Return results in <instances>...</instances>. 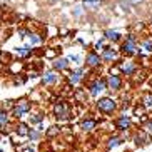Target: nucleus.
<instances>
[{"label":"nucleus","instance_id":"obj_21","mask_svg":"<svg viewBox=\"0 0 152 152\" xmlns=\"http://www.w3.org/2000/svg\"><path fill=\"white\" fill-rule=\"evenodd\" d=\"M105 39L110 40V42H119L122 39V35L115 30H105Z\"/></svg>","mask_w":152,"mask_h":152},{"label":"nucleus","instance_id":"obj_35","mask_svg":"<svg viewBox=\"0 0 152 152\" xmlns=\"http://www.w3.org/2000/svg\"><path fill=\"white\" fill-rule=\"evenodd\" d=\"M39 152H47V151H39Z\"/></svg>","mask_w":152,"mask_h":152},{"label":"nucleus","instance_id":"obj_9","mask_svg":"<svg viewBox=\"0 0 152 152\" xmlns=\"http://www.w3.org/2000/svg\"><path fill=\"white\" fill-rule=\"evenodd\" d=\"M125 139L127 137H124V135H110V137L107 139V142H105V149H107V151H114V149H117L119 145L124 144Z\"/></svg>","mask_w":152,"mask_h":152},{"label":"nucleus","instance_id":"obj_22","mask_svg":"<svg viewBox=\"0 0 152 152\" xmlns=\"http://www.w3.org/2000/svg\"><path fill=\"white\" fill-rule=\"evenodd\" d=\"M74 99H75L77 102H87L85 89H75V92H74Z\"/></svg>","mask_w":152,"mask_h":152},{"label":"nucleus","instance_id":"obj_6","mask_svg":"<svg viewBox=\"0 0 152 152\" xmlns=\"http://www.w3.org/2000/svg\"><path fill=\"white\" fill-rule=\"evenodd\" d=\"M114 127H115L117 130H121V132H127V130L132 127V119H130V115L121 114V115L114 121Z\"/></svg>","mask_w":152,"mask_h":152},{"label":"nucleus","instance_id":"obj_4","mask_svg":"<svg viewBox=\"0 0 152 152\" xmlns=\"http://www.w3.org/2000/svg\"><path fill=\"white\" fill-rule=\"evenodd\" d=\"M121 52L124 55H134V54H139L140 50L137 49V37L134 34H127L125 35V40L122 42L121 45Z\"/></svg>","mask_w":152,"mask_h":152},{"label":"nucleus","instance_id":"obj_5","mask_svg":"<svg viewBox=\"0 0 152 152\" xmlns=\"http://www.w3.org/2000/svg\"><path fill=\"white\" fill-rule=\"evenodd\" d=\"M105 89H107V82H105V79H94V80L87 85V92H89L90 97H94V99L99 97V94L104 92Z\"/></svg>","mask_w":152,"mask_h":152},{"label":"nucleus","instance_id":"obj_2","mask_svg":"<svg viewBox=\"0 0 152 152\" xmlns=\"http://www.w3.org/2000/svg\"><path fill=\"white\" fill-rule=\"evenodd\" d=\"M52 114L57 121H69L72 115L70 110V104L67 100H57L54 102V107H52Z\"/></svg>","mask_w":152,"mask_h":152},{"label":"nucleus","instance_id":"obj_34","mask_svg":"<svg viewBox=\"0 0 152 152\" xmlns=\"http://www.w3.org/2000/svg\"><path fill=\"white\" fill-rule=\"evenodd\" d=\"M84 2H87V4H99L100 0H84Z\"/></svg>","mask_w":152,"mask_h":152},{"label":"nucleus","instance_id":"obj_12","mask_svg":"<svg viewBox=\"0 0 152 152\" xmlns=\"http://www.w3.org/2000/svg\"><path fill=\"white\" fill-rule=\"evenodd\" d=\"M28 130H30V125L22 122V121H18L17 124L14 125V132L18 137H28Z\"/></svg>","mask_w":152,"mask_h":152},{"label":"nucleus","instance_id":"obj_33","mask_svg":"<svg viewBox=\"0 0 152 152\" xmlns=\"http://www.w3.org/2000/svg\"><path fill=\"white\" fill-rule=\"evenodd\" d=\"M69 60H74V62H77V60H79V57H77V55H70V57H69Z\"/></svg>","mask_w":152,"mask_h":152},{"label":"nucleus","instance_id":"obj_3","mask_svg":"<svg viewBox=\"0 0 152 152\" xmlns=\"http://www.w3.org/2000/svg\"><path fill=\"white\" fill-rule=\"evenodd\" d=\"M30 110H32V102L30 100H28V99H20V100L14 102V107H12L10 112H12V117H14V119L20 121V119H23Z\"/></svg>","mask_w":152,"mask_h":152},{"label":"nucleus","instance_id":"obj_17","mask_svg":"<svg viewBox=\"0 0 152 152\" xmlns=\"http://www.w3.org/2000/svg\"><path fill=\"white\" fill-rule=\"evenodd\" d=\"M100 57H102L104 62H112V60H117V57H119V55H117V52L114 49L105 47V49L102 50V55H100Z\"/></svg>","mask_w":152,"mask_h":152},{"label":"nucleus","instance_id":"obj_1","mask_svg":"<svg viewBox=\"0 0 152 152\" xmlns=\"http://www.w3.org/2000/svg\"><path fill=\"white\" fill-rule=\"evenodd\" d=\"M95 107L100 114L104 115H112V114H115V110L119 109V104H117L115 99L112 97H100L97 99V102H95Z\"/></svg>","mask_w":152,"mask_h":152},{"label":"nucleus","instance_id":"obj_10","mask_svg":"<svg viewBox=\"0 0 152 152\" xmlns=\"http://www.w3.org/2000/svg\"><path fill=\"white\" fill-rule=\"evenodd\" d=\"M84 75H85V70L84 69H75V70H72L70 74H69V84L70 85H77L80 84L82 80H84Z\"/></svg>","mask_w":152,"mask_h":152},{"label":"nucleus","instance_id":"obj_14","mask_svg":"<svg viewBox=\"0 0 152 152\" xmlns=\"http://www.w3.org/2000/svg\"><path fill=\"white\" fill-rule=\"evenodd\" d=\"M95 127H97V119L85 117V119L80 121V129L84 130V132H92V130H95Z\"/></svg>","mask_w":152,"mask_h":152},{"label":"nucleus","instance_id":"obj_29","mask_svg":"<svg viewBox=\"0 0 152 152\" xmlns=\"http://www.w3.org/2000/svg\"><path fill=\"white\" fill-rule=\"evenodd\" d=\"M144 0H124L122 4L124 5H139V4H142Z\"/></svg>","mask_w":152,"mask_h":152},{"label":"nucleus","instance_id":"obj_19","mask_svg":"<svg viewBox=\"0 0 152 152\" xmlns=\"http://www.w3.org/2000/svg\"><path fill=\"white\" fill-rule=\"evenodd\" d=\"M140 105H144L145 109H152V92L147 90L142 94V99H140Z\"/></svg>","mask_w":152,"mask_h":152},{"label":"nucleus","instance_id":"obj_27","mask_svg":"<svg viewBox=\"0 0 152 152\" xmlns=\"http://www.w3.org/2000/svg\"><path fill=\"white\" fill-rule=\"evenodd\" d=\"M42 39L37 34H28V42H30V45H35V44H39Z\"/></svg>","mask_w":152,"mask_h":152},{"label":"nucleus","instance_id":"obj_8","mask_svg":"<svg viewBox=\"0 0 152 152\" xmlns=\"http://www.w3.org/2000/svg\"><path fill=\"white\" fill-rule=\"evenodd\" d=\"M105 82H107V89L109 90H114V92L121 90V87H122V77L121 75H115V74H112V72L107 75Z\"/></svg>","mask_w":152,"mask_h":152},{"label":"nucleus","instance_id":"obj_31","mask_svg":"<svg viewBox=\"0 0 152 152\" xmlns=\"http://www.w3.org/2000/svg\"><path fill=\"white\" fill-rule=\"evenodd\" d=\"M74 15H75V17H80V15H82V9H80V7H75V9H74Z\"/></svg>","mask_w":152,"mask_h":152},{"label":"nucleus","instance_id":"obj_23","mask_svg":"<svg viewBox=\"0 0 152 152\" xmlns=\"http://www.w3.org/2000/svg\"><path fill=\"white\" fill-rule=\"evenodd\" d=\"M15 52H17L18 57L25 58V57H28V55L32 54V49H30V47H18V49L15 50Z\"/></svg>","mask_w":152,"mask_h":152},{"label":"nucleus","instance_id":"obj_16","mask_svg":"<svg viewBox=\"0 0 152 152\" xmlns=\"http://www.w3.org/2000/svg\"><path fill=\"white\" fill-rule=\"evenodd\" d=\"M69 58H65V57H58V58H54V62H52V67H54V70H57V72H62V70H65V69H69Z\"/></svg>","mask_w":152,"mask_h":152},{"label":"nucleus","instance_id":"obj_7","mask_svg":"<svg viewBox=\"0 0 152 152\" xmlns=\"http://www.w3.org/2000/svg\"><path fill=\"white\" fill-rule=\"evenodd\" d=\"M132 140H134V144L137 145V147H144V145H147V144L152 140V137L144 129H140V130H137V132L134 134Z\"/></svg>","mask_w":152,"mask_h":152},{"label":"nucleus","instance_id":"obj_11","mask_svg":"<svg viewBox=\"0 0 152 152\" xmlns=\"http://www.w3.org/2000/svg\"><path fill=\"white\" fill-rule=\"evenodd\" d=\"M85 64H87L89 67H99V65L102 64V57L99 55V52L92 50V52H89V54L85 55Z\"/></svg>","mask_w":152,"mask_h":152},{"label":"nucleus","instance_id":"obj_13","mask_svg":"<svg viewBox=\"0 0 152 152\" xmlns=\"http://www.w3.org/2000/svg\"><path fill=\"white\" fill-rule=\"evenodd\" d=\"M57 80H58L57 70H47V72L42 74V82H44V85H52V84H55Z\"/></svg>","mask_w":152,"mask_h":152},{"label":"nucleus","instance_id":"obj_30","mask_svg":"<svg viewBox=\"0 0 152 152\" xmlns=\"http://www.w3.org/2000/svg\"><path fill=\"white\" fill-rule=\"evenodd\" d=\"M104 49H105V47H104V42H102V40L97 42V44L94 45V50H95V52H102Z\"/></svg>","mask_w":152,"mask_h":152},{"label":"nucleus","instance_id":"obj_24","mask_svg":"<svg viewBox=\"0 0 152 152\" xmlns=\"http://www.w3.org/2000/svg\"><path fill=\"white\" fill-rule=\"evenodd\" d=\"M58 132H60V127H58V125H52V127L47 129L45 135H47V137H55V135H58Z\"/></svg>","mask_w":152,"mask_h":152},{"label":"nucleus","instance_id":"obj_26","mask_svg":"<svg viewBox=\"0 0 152 152\" xmlns=\"http://www.w3.org/2000/svg\"><path fill=\"white\" fill-rule=\"evenodd\" d=\"M142 47L149 52H152V37H147V39H144L142 40Z\"/></svg>","mask_w":152,"mask_h":152},{"label":"nucleus","instance_id":"obj_18","mask_svg":"<svg viewBox=\"0 0 152 152\" xmlns=\"http://www.w3.org/2000/svg\"><path fill=\"white\" fill-rule=\"evenodd\" d=\"M44 119H45L44 112H35V114H32V115H30L28 124H30V125H39V124H42V122H44Z\"/></svg>","mask_w":152,"mask_h":152},{"label":"nucleus","instance_id":"obj_32","mask_svg":"<svg viewBox=\"0 0 152 152\" xmlns=\"http://www.w3.org/2000/svg\"><path fill=\"white\" fill-rule=\"evenodd\" d=\"M25 34H27V30H25V28H20V30H18V35L22 37V39L25 37Z\"/></svg>","mask_w":152,"mask_h":152},{"label":"nucleus","instance_id":"obj_20","mask_svg":"<svg viewBox=\"0 0 152 152\" xmlns=\"http://www.w3.org/2000/svg\"><path fill=\"white\" fill-rule=\"evenodd\" d=\"M42 132H44V130L32 129V127H30V130H28V139H30L32 142H39V140L42 139Z\"/></svg>","mask_w":152,"mask_h":152},{"label":"nucleus","instance_id":"obj_15","mask_svg":"<svg viewBox=\"0 0 152 152\" xmlns=\"http://www.w3.org/2000/svg\"><path fill=\"white\" fill-rule=\"evenodd\" d=\"M119 67H121V72L124 75H132V74L137 70V65H135L134 62H130V60H124Z\"/></svg>","mask_w":152,"mask_h":152},{"label":"nucleus","instance_id":"obj_25","mask_svg":"<svg viewBox=\"0 0 152 152\" xmlns=\"http://www.w3.org/2000/svg\"><path fill=\"white\" fill-rule=\"evenodd\" d=\"M7 124H9V114L2 110V112H0V129L7 127Z\"/></svg>","mask_w":152,"mask_h":152},{"label":"nucleus","instance_id":"obj_28","mask_svg":"<svg viewBox=\"0 0 152 152\" xmlns=\"http://www.w3.org/2000/svg\"><path fill=\"white\" fill-rule=\"evenodd\" d=\"M142 129L145 130V132H147V134L152 137V119H147V122H145V124L142 125Z\"/></svg>","mask_w":152,"mask_h":152}]
</instances>
